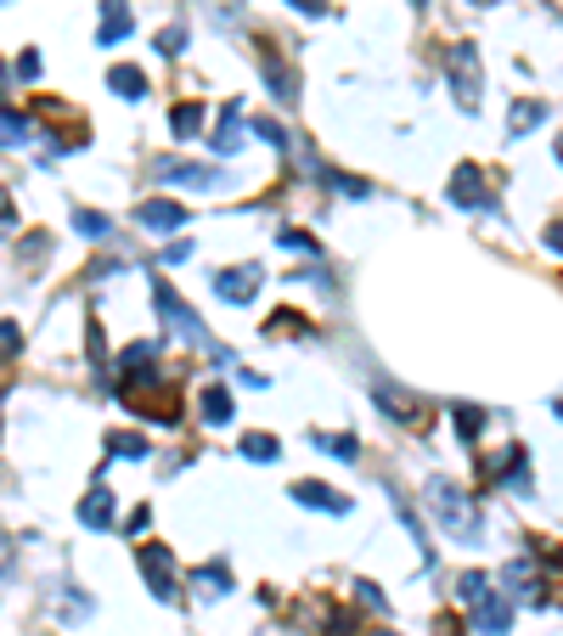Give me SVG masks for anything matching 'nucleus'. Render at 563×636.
<instances>
[{"label":"nucleus","instance_id":"f257e3e1","mask_svg":"<svg viewBox=\"0 0 563 636\" xmlns=\"http://www.w3.org/2000/svg\"><path fill=\"white\" fill-rule=\"evenodd\" d=\"M423 507H428V518H435L451 541H462V547H474L479 535H485V513H479V501L462 490V485H451L445 474L440 479H428V490H423Z\"/></svg>","mask_w":563,"mask_h":636},{"label":"nucleus","instance_id":"f03ea898","mask_svg":"<svg viewBox=\"0 0 563 636\" xmlns=\"http://www.w3.org/2000/svg\"><path fill=\"white\" fill-rule=\"evenodd\" d=\"M445 85L456 96V108L462 113H479V96H485V69H479V51L468 40H456L445 51Z\"/></svg>","mask_w":563,"mask_h":636},{"label":"nucleus","instance_id":"7ed1b4c3","mask_svg":"<svg viewBox=\"0 0 563 636\" xmlns=\"http://www.w3.org/2000/svg\"><path fill=\"white\" fill-rule=\"evenodd\" d=\"M152 298H158V316L170 321V327L181 332V339H186L192 350H215V339H209V332H204V321H197V310L186 305V298H175V288L163 282V277L152 282Z\"/></svg>","mask_w":563,"mask_h":636},{"label":"nucleus","instance_id":"20e7f679","mask_svg":"<svg viewBox=\"0 0 563 636\" xmlns=\"http://www.w3.org/2000/svg\"><path fill=\"white\" fill-rule=\"evenodd\" d=\"M136 568L147 575V591H152L158 602H175V552H170V547H158V541L136 547Z\"/></svg>","mask_w":563,"mask_h":636},{"label":"nucleus","instance_id":"39448f33","mask_svg":"<svg viewBox=\"0 0 563 636\" xmlns=\"http://www.w3.org/2000/svg\"><path fill=\"white\" fill-rule=\"evenodd\" d=\"M468 609H474V631L479 636H507L513 631V597L502 586H485Z\"/></svg>","mask_w":563,"mask_h":636},{"label":"nucleus","instance_id":"423d86ee","mask_svg":"<svg viewBox=\"0 0 563 636\" xmlns=\"http://www.w3.org/2000/svg\"><path fill=\"white\" fill-rule=\"evenodd\" d=\"M136 225L152 231V237H170V231L186 225V209L170 204V197H147V204H136Z\"/></svg>","mask_w":563,"mask_h":636},{"label":"nucleus","instance_id":"0eeeda50","mask_svg":"<svg viewBox=\"0 0 563 636\" xmlns=\"http://www.w3.org/2000/svg\"><path fill=\"white\" fill-rule=\"evenodd\" d=\"M215 293L225 298V305H254L259 298V265H231V271H220Z\"/></svg>","mask_w":563,"mask_h":636},{"label":"nucleus","instance_id":"6e6552de","mask_svg":"<svg viewBox=\"0 0 563 636\" xmlns=\"http://www.w3.org/2000/svg\"><path fill=\"white\" fill-rule=\"evenodd\" d=\"M293 501H299V507H310V513H333V518L350 513V496L333 490V485H316V479H299V485H293Z\"/></svg>","mask_w":563,"mask_h":636},{"label":"nucleus","instance_id":"1a4fd4ad","mask_svg":"<svg viewBox=\"0 0 563 636\" xmlns=\"http://www.w3.org/2000/svg\"><path fill=\"white\" fill-rule=\"evenodd\" d=\"M158 181H175V186H197V192H220L231 186L220 170H209V163H158Z\"/></svg>","mask_w":563,"mask_h":636},{"label":"nucleus","instance_id":"9d476101","mask_svg":"<svg viewBox=\"0 0 563 636\" xmlns=\"http://www.w3.org/2000/svg\"><path fill=\"white\" fill-rule=\"evenodd\" d=\"M451 204H462V209H485V204H490L479 163H456V175H451Z\"/></svg>","mask_w":563,"mask_h":636},{"label":"nucleus","instance_id":"9b49d317","mask_svg":"<svg viewBox=\"0 0 563 636\" xmlns=\"http://www.w3.org/2000/svg\"><path fill=\"white\" fill-rule=\"evenodd\" d=\"M130 28H136V17H130V0H102V28H96V40L119 46Z\"/></svg>","mask_w":563,"mask_h":636},{"label":"nucleus","instance_id":"f8f14e48","mask_svg":"<svg viewBox=\"0 0 563 636\" xmlns=\"http://www.w3.org/2000/svg\"><path fill=\"white\" fill-rule=\"evenodd\" d=\"M259 69H265V85H271V96H277V102H299V74H293V69H287V62H282L277 51L265 57Z\"/></svg>","mask_w":563,"mask_h":636},{"label":"nucleus","instance_id":"ddd939ff","mask_svg":"<svg viewBox=\"0 0 563 636\" xmlns=\"http://www.w3.org/2000/svg\"><path fill=\"white\" fill-rule=\"evenodd\" d=\"M215 152H243L248 142H243V102H225V113H220V124H215V142H209Z\"/></svg>","mask_w":563,"mask_h":636},{"label":"nucleus","instance_id":"4468645a","mask_svg":"<svg viewBox=\"0 0 563 636\" xmlns=\"http://www.w3.org/2000/svg\"><path fill=\"white\" fill-rule=\"evenodd\" d=\"M79 524H90V529H113V496H108V485H90V496L79 501Z\"/></svg>","mask_w":563,"mask_h":636},{"label":"nucleus","instance_id":"2eb2a0df","mask_svg":"<svg viewBox=\"0 0 563 636\" xmlns=\"http://www.w3.org/2000/svg\"><path fill=\"white\" fill-rule=\"evenodd\" d=\"M197 412H204V423H209V428H225L231 417H237V406H231V394H225L220 383H209V389H204V400H197Z\"/></svg>","mask_w":563,"mask_h":636},{"label":"nucleus","instance_id":"dca6fc26","mask_svg":"<svg viewBox=\"0 0 563 636\" xmlns=\"http://www.w3.org/2000/svg\"><path fill=\"white\" fill-rule=\"evenodd\" d=\"M192 586H197V597H225L231 591V568L225 563H204V568H192Z\"/></svg>","mask_w":563,"mask_h":636},{"label":"nucleus","instance_id":"f3484780","mask_svg":"<svg viewBox=\"0 0 563 636\" xmlns=\"http://www.w3.org/2000/svg\"><path fill=\"white\" fill-rule=\"evenodd\" d=\"M28 142H35V124L12 108H0V147H28Z\"/></svg>","mask_w":563,"mask_h":636},{"label":"nucleus","instance_id":"a211bd4d","mask_svg":"<svg viewBox=\"0 0 563 636\" xmlns=\"http://www.w3.org/2000/svg\"><path fill=\"white\" fill-rule=\"evenodd\" d=\"M108 85L124 96V102H142V96H147V74H142V69H130V62H119V69L108 74Z\"/></svg>","mask_w":563,"mask_h":636},{"label":"nucleus","instance_id":"6ab92c4d","mask_svg":"<svg viewBox=\"0 0 563 636\" xmlns=\"http://www.w3.org/2000/svg\"><path fill=\"white\" fill-rule=\"evenodd\" d=\"M310 445L316 451H333L339 462H360V440H355V433H316L310 428Z\"/></svg>","mask_w":563,"mask_h":636},{"label":"nucleus","instance_id":"aec40b11","mask_svg":"<svg viewBox=\"0 0 563 636\" xmlns=\"http://www.w3.org/2000/svg\"><path fill=\"white\" fill-rule=\"evenodd\" d=\"M74 231H79L85 243H102V237H113V220L96 215V209H74Z\"/></svg>","mask_w":563,"mask_h":636},{"label":"nucleus","instance_id":"412c9836","mask_svg":"<svg viewBox=\"0 0 563 636\" xmlns=\"http://www.w3.org/2000/svg\"><path fill=\"white\" fill-rule=\"evenodd\" d=\"M547 119V102H513V119H507V136H529Z\"/></svg>","mask_w":563,"mask_h":636},{"label":"nucleus","instance_id":"4be33fe9","mask_svg":"<svg viewBox=\"0 0 563 636\" xmlns=\"http://www.w3.org/2000/svg\"><path fill=\"white\" fill-rule=\"evenodd\" d=\"M197 124H204V108H197V102H175V108H170V130H175L181 142L197 136Z\"/></svg>","mask_w":563,"mask_h":636},{"label":"nucleus","instance_id":"5701e85b","mask_svg":"<svg viewBox=\"0 0 563 636\" xmlns=\"http://www.w3.org/2000/svg\"><path fill=\"white\" fill-rule=\"evenodd\" d=\"M243 456L248 462H277L282 456V440H277V433H243Z\"/></svg>","mask_w":563,"mask_h":636},{"label":"nucleus","instance_id":"b1692460","mask_svg":"<svg viewBox=\"0 0 563 636\" xmlns=\"http://www.w3.org/2000/svg\"><path fill=\"white\" fill-rule=\"evenodd\" d=\"M108 451L119 462H142L147 456V440H142V433H108Z\"/></svg>","mask_w":563,"mask_h":636},{"label":"nucleus","instance_id":"393cba45","mask_svg":"<svg viewBox=\"0 0 563 636\" xmlns=\"http://www.w3.org/2000/svg\"><path fill=\"white\" fill-rule=\"evenodd\" d=\"M316 175H321V181H333V192H344V197H367V192H372L367 181H355V175H339V170H327V163H316Z\"/></svg>","mask_w":563,"mask_h":636},{"label":"nucleus","instance_id":"a878e982","mask_svg":"<svg viewBox=\"0 0 563 636\" xmlns=\"http://www.w3.org/2000/svg\"><path fill=\"white\" fill-rule=\"evenodd\" d=\"M451 412H456V433H462V440H479L485 412H479V406H451Z\"/></svg>","mask_w":563,"mask_h":636},{"label":"nucleus","instance_id":"bb28decb","mask_svg":"<svg viewBox=\"0 0 563 636\" xmlns=\"http://www.w3.org/2000/svg\"><path fill=\"white\" fill-rule=\"evenodd\" d=\"M372 394H378V406H383V412H389L394 423H401V417H412V400H401V394H394L389 383H378Z\"/></svg>","mask_w":563,"mask_h":636},{"label":"nucleus","instance_id":"cd10ccee","mask_svg":"<svg viewBox=\"0 0 563 636\" xmlns=\"http://www.w3.org/2000/svg\"><path fill=\"white\" fill-rule=\"evenodd\" d=\"M254 136H259V142H271V147H277V152H282V147H287V130H282V124H277V119H271V113H265V119H254Z\"/></svg>","mask_w":563,"mask_h":636},{"label":"nucleus","instance_id":"c85d7f7f","mask_svg":"<svg viewBox=\"0 0 563 636\" xmlns=\"http://www.w3.org/2000/svg\"><path fill=\"white\" fill-rule=\"evenodd\" d=\"M158 51H163V57H181V51H186V23H170V28H163V35H158Z\"/></svg>","mask_w":563,"mask_h":636},{"label":"nucleus","instance_id":"c756f323","mask_svg":"<svg viewBox=\"0 0 563 636\" xmlns=\"http://www.w3.org/2000/svg\"><path fill=\"white\" fill-rule=\"evenodd\" d=\"M485 586H490V575H479V568H474V575H462V580H456V597H462V602H474Z\"/></svg>","mask_w":563,"mask_h":636},{"label":"nucleus","instance_id":"7c9ffc66","mask_svg":"<svg viewBox=\"0 0 563 636\" xmlns=\"http://www.w3.org/2000/svg\"><path fill=\"white\" fill-rule=\"evenodd\" d=\"M17 350H23V332L12 321H0V355H17Z\"/></svg>","mask_w":563,"mask_h":636},{"label":"nucleus","instance_id":"2f4dec72","mask_svg":"<svg viewBox=\"0 0 563 636\" xmlns=\"http://www.w3.org/2000/svg\"><path fill=\"white\" fill-rule=\"evenodd\" d=\"M17 80H40V51H23L17 57Z\"/></svg>","mask_w":563,"mask_h":636},{"label":"nucleus","instance_id":"473e14b6","mask_svg":"<svg viewBox=\"0 0 563 636\" xmlns=\"http://www.w3.org/2000/svg\"><path fill=\"white\" fill-rule=\"evenodd\" d=\"M282 248H299V254H316V237H305V231H282Z\"/></svg>","mask_w":563,"mask_h":636},{"label":"nucleus","instance_id":"72a5a7b5","mask_svg":"<svg viewBox=\"0 0 563 636\" xmlns=\"http://www.w3.org/2000/svg\"><path fill=\"white\" fill-rule=\"evenodd\" d=\"M181 259H192V243L181 237V243H170V248H163V265H181Z\"/></svg>","mask_w":563,"mask_h":636},{"label":"nucleus","instance_id":"f704fd0d","mask_svg":"<svg viewBox=\"0 0 563 636\" xmlns=\"http://www.w3.org/2000/svg\"><path fill=\"white\" fill-rule=\"evenodd\" d=\"M287 7H293V12H305V17H321V12H327L321 0H287Z\"/></svg>","mask_w":563,"mask_h":636},{"label":"nucleus","instance_id":"c9c22d12","mask_svg":"<svg viewBox=\"0 0 563 636\" xmlns=\"http://www.w3.org/2000/svg\"><path fill=\"white\" fill-rule=\"evenodd\" d=\"M7 563H12V535L0 529V568H7Z\"/></svg>","mask_w":563,"mask_h":636},{"label":"nucleus","instance_id":"e433bc0d","mask_svg":"<svg viewBox=\"0 0 563 636\" xmlns=\"http://www.w3.org/2000/svg\"><path fill=\"white\" fill-rule=\"evenodd\" d=\"M440 636H462V620H445V625H440Z\"/></svg>","mask_w":563,"mask_h":636},{"label":"nucleus","instance_id":"4c0bfd02","mask_svg":"<svg viewBox=\"0 0 563 636\" xmlns=\"http://www.w3.org/2000/svg\"><path fill=\"white\" fill-rule=\"evenodd\" d=\"M12 220V204H0V225H7Z\"/></svg>","mask_w":563,"mask_h":636},{"label":"nucleus","instance_id":"58836bf2","mask_svg":"<svg viewBox=\"0 0 563 636\" xmlns=\"http://www.w3.org/2000/svg\"><path fill=\"white\" fill-rule=\"evenodd\" d=\"M474 7H495V0H474Z\"/></svg>","mask_w":563,"mask_h":636},{"label":"nucleus","instance_id":"ea45409f","mask_svg":"<svg viewBox=\"0 0 563 636\" xmlns=\"http://www.w3.org/2000/svg\"><path fill=\"white\" fill-rule=\"evenodd\" d=\"M0 406H7V389H0Z\"/></svg>","mask_w":563,"mask_h":636},{"label":"nucleus","instance_id":"a19ab883","mask_svg":"<svg viewBox=\"0 0 563 636\" xmlns=\"http://www.w3.org/2000/svg\"><path fill=\"white\" fill-rule=\"evenodd\" d=\"M378 636H394V631H378Z\"/></svg>","mask_w":563,"mask_h":636},{"label":"nucleus","instance_id":"79ce46f5","mask_svg":"<svg viewBox=\"0 0 563 636\" xmlns=\"http://www.w3.org/2000/svg\"><path fill=\"white\" fill-rule=\"evenodd\" d=\"M412 7H423V0H412Z\"/></svg>","mask_w":563,"mask_h":636},{"label":"nucleus","instance_id":"37998d69","mask_svg":"<svg viewBox=\"0 0 563 636\" xmlns=\"http://www.w3.org/2000/svg\"><path fill=\"white\" fill-rule=\"evenodd\" d=\"M0 7H7V0H0Z\"/></svg>","mask_w":563,"mask_h":636}]
</instances>
